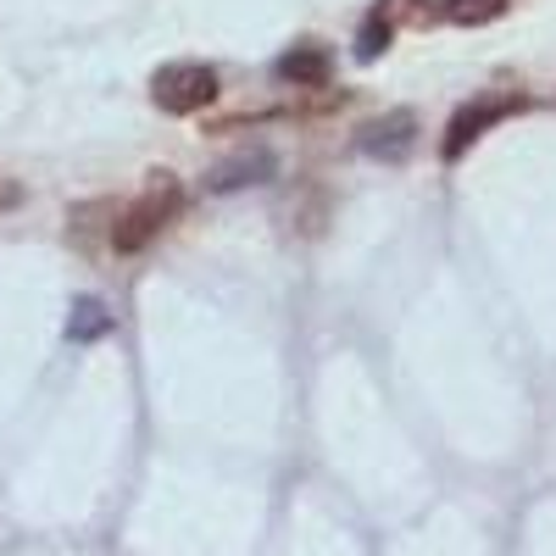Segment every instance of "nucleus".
<instances>
[{"label":"nucleus","mask_w":556,"mask_h":556,"mask_svg":"<svg viewBox=\"0 0 556 556\" xmlns=\"http://www.w3.org/2000/svg\"><path fill=\"white\" fill-rule=\"evenodd\" d=\"M73 240H89L96 228H106V240H112V223H117V206L112 201H89V206H73Z\"/></svg>","instance_id":"nucleus-10"},{"label":"nucleus","mask_w":556,"mask_h":556,"mask_svg":"<svg viewBox=\"0 0 556 556\" xmlns=\"http://www.w3.org/2000/svg\"><path fill=\"white\" fill-rule=\"evenodd\" d=\"M523 106H529V96H518V89H506V96H479V101H468V106H462V112L451 117L440 156H445V162H456V156L468 151V146H473V139H479L490 123L513 117V112H523Z\"/></svg>","instance_id":"nucleus-3"},{"label":"nucleus","mask_w":556,"mask_h":556,"mask_svg":"<svg viewBox=\"0 0 556 556\" xmlns=\"http://www.w3.org/2000/svg\"><path fill=\"white\" fill-rule=\"evenodd\" d=\"M513 12V0H440V17L456 28H490Z\"/></svg>","instance_id":"nucleus-8"},{"label":"nucleus","mask_w":556,"mask_h":556,"mask_svg":"<svg viewBox=\"0 0 556 556\" xmlns=\"http://www.w3.org/2000/svg\"><path fill=\"white\" fill-rule=\"evenodd\" d=\"M412 146H417V117L406 106H395V112H384V117L356 128V151L374 156V162H406Z\"/></svg>","instance_id":"nucleus-4"},{"label":"nucleus","mask_w":556,"mask_h":556,"mask_svg":"<svg viewBox=\"0 0 556 556\" xmlns=\"http://www.w3.org/2000/svg\"><path fill=\"white\" fill-rule=\"evenodd\" d=\"M273 173H278V156H273L267 146H251V151H240V156L217 162V167L206 173V190L228 195V190H245V184H262V178H273Z\"/></svg>","instance_id":"nucleus-6"},{"label":"nucleus","mask_w":556,"mask_h":556,"mask_svg":"<svg viewBox=\"0 0 556 556\" xmlns=\"http://www.w3.org/2000/svg\"><path fill=\"white\" fill-rule=\"evenodd\" d=\"M395 17H390V7H384V0H379V7L374 12H367L362 17V28H356V62H379L384 51H390V39H395Z\"/></svg>","instance_id":"nucleus-7"},{"label":"nucleus","mask_w":556,"mask_h":556,"mask_svg":"<svg viewBox=\"0 0 556 556\" xmlns=\"http://www.w3.org/2000/svg\"><path fill=\"white\" fill-rule=\"evenodd\" d=\"M217 89H223V78H217V67H206V62H167V67L151 73V101H156V112H167V117H195V112H206V106L217 101Z\"/></svg>","instance_id":"nucleus-2"},{"label":"nucleus","mask_w":556,"mask_h":556,"mask_svg":"<svg viewBox=\"0 0 556 556\" xmlns=\"http://www.w3.org/2000/svg\"><path fill=\"white\" fill-rule=\"evenodd\" d=\"M106 334H112V312H106L96 295L73 301V317H67V340H73V345H89V340H106Z\"/></svg>","instance_id":"nucleus-9"},{"label":"nucleus","mask_w":556,"mask_h":556,"mask_svg":"<svg viewBox=\"0 0 556 556\" xmlns=\"http://www.w3.org/2000/svg\"><path fill=\"white\" fill-rule=\"evenodd\" d=\"M17 201H23V190H17V184H12V178H0V212H12Z\"/></svg>","instance_id":"nucleus-11"},{"label":"nucleus","mask_w":556,"mask_h":556,"mask_svg":"<svg viewBox=\"0 0 556 556\" xmlns=\"http://www.w3.org/2000/svg\"><path fill=\"white\" fill-rule=\"evenodd\" d=\"M178 212H184V190H178V178H173V173H151L146 195L128 201V206L117 212V223H112V251H117V256L146 251V245L162 235V228H167Z\"/></svg>","instance_id":"nucleus-1"},{"label":"nucleus","mask_w":556,"mask_h":556,"mask_svg":"<svg viewBox=\"0 0 556 556\" xmlns=\"http://www.w3.org/2000/svg\"><path fill=\"white\" fill-rule=\"evenodd\" d=\"M273 73H278V84H295V89H329L334 56H329V45L301 39V45H290V51L273 62Z\"/></svg>","instance_id":"nucleus-5"}]
</instances>
